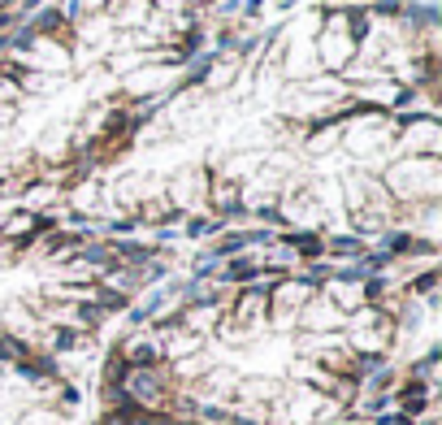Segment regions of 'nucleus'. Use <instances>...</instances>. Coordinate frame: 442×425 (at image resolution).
Wrapping results in <instances>:
<instances>
[{
	"mask_svg": "<svg viewBox=\"0 0 442 425\" xmlns=\"http://www.w3.org/2000/svg\"><path fill=\"white\" fill-rule=\"evenodd\" d=\"M304 321H308V326H334V321H338V313L321 304V308H308V313H304Z\"/></svg>",
	"mask_w": 442,
	"mask_h": 425,
	"instance_id": "1",
	"label": "nucleus"
}]
</instances>
